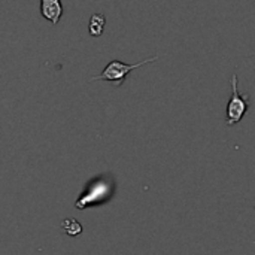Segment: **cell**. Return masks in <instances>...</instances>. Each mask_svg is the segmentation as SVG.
Listing matches in <instances>:
<instances>
[{
    "label": "cell",
    "instance_id": "cell-5",
    "mask_svg": "<svg viewBox=\"0 0 255 255\" xmlns=\"http://www.w3.org/2000/svg\"><path fill=\"white\" fill-rule=\"evenodd\" d=\"M105 24H106V16L103 13H94L90 18V24H88L90 34L94 36V37L102 36V33L105 30Z\"/></svg>",
    "mask_w": 255,
    "mask_h": 255
},
{
    "label": "cell",
    "instance_id": "cell-6",
    "mask_svg": "<svg viewBox=\"0 0 255 255\" xmlns=\"http://www.w3.org/2000/svg\"><path fill=\"white\" fill-rule=\"evenodd\" d=\"M63 229H64V230L67 232V235H70V236H78V235L81 233V230H82L81 224H79L76 220H64Z\"/></svg>",
    "mask_w": 255,
    "mask_h": 255
},
{
    "label": "cell",
    "instance_id": "cell-3",
    "mask_svg": "<svg viewBox=\"0 0 255 255\" xmlns=\"http://www.w3.org/2000/svg\"><path fill=\"white\" fill-rule=\"evenodd\" d=\"M230 84H232V97L229 100L227 111H226V123H227L229 127H233L235 124L241 123L244 115L248 112V109H250V96L242 94L239 91L238 75L236 73L232 75Z\"/></svg>",
    "mask_w": 255,
    "mask_h": 255
},
{
    "label": "cell",
    "instance_id": "cell-4",
    "mask_svg": "<svg viewBox=\"0 0 255 255\" xmlns=\"http://www.w3.org/2000/svg\"><path fill=\"white\" fill-rule=\"evenodd\" d=\"M40 13L52 25H55L63 15L61 0H40Z\"/></svg>",
    "mask_w": 255,
    "mask_h": 255
},
{
    "label": "cell",
    "instance_id": "cell-2",
    "mask_svg": "<svg viewBox=\"0 0 255 255\" xmlns=\"http://www.w3.org/2000/svg\"><path fill=\"white\" fill-rule=\"evenodd\" d=\"M158 60V55H154L151 58H146V60H142L139 63H134V64H126L123 61H118V60H112L105 69L103 72L99 75V76H94L90 79V82H94V81H106V82H111L114 84L115 87H121L124 82H126V78L130 72H133L134 69L143 66V64H148V63H152Z\"/></svg>",
    "mask_w": 255,
    "mask_h": 255
},
{
    "label": "cell",
    "instance_id": "cell-1",
    "mask_svg": "<svg viewBox=\"0 0 255 255\" xmlns=\"http://www.w3.org/2000/svg\"><path fill=\"white\" fill-rule=\"evenodd\" d=\"M115 191H117L115 178L111 173H100L99 176L90 179L85 184L75 206L81 211L93 206H102L115 196Z\"/></svg>",
    "mask_w": 255,
    "mask_h": 255
}]
</instances>
